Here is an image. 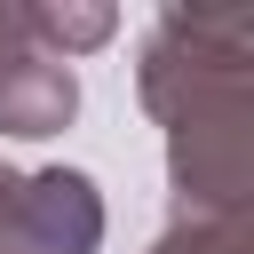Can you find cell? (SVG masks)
Wrapping results in <instances>:
<instances>
[{
	"label": "cell",
	"instance_id": "277c9868",
	"mask_svg": "<svg viewBox=\"0 0 254 254\" xmlns=\"http://www.w3.org/2000/svg\"><path fill=\"white\" fill-rule=\"evenodd\" d=\"M24 16H32V40L48 56H64V64H79L87 48H103L119 32V16L103 0H24Z\"/></svg>",
	"mask_w": 254,
	"mask_h": 254
},
{
	"label": "cell",
	"instance_id": "6da1fadb",
	"mask_svg": "<svg viewBox=\"0 0 254 254\" xmlns=\"http://www.w3.org/2000/svg\"><path fill=\"white\" fill-rule=\"evenodd\" d=\"M143 111L167 127L175 214L254 206V8H159L143 64Z\"/></svg>",
	"mask_w": 254,
	"mask_h": 254
},
{
	"label": "cell",
	"instance_id": "5b68a950",
	"mask_svg": "<svg viewBox=\"0 0 254 254\" xmlns=\"http://www.w3.org/2000/svg\"><path fill=\"white\" fill-rule=\"evenodd\" d=\"M151 254H254V238H246V214H175L151 238Z\"/></svg>",
	"mask_w": 254,
	"mask_h": 254
},
{
	"label": "cell",
	"instance_id": "7a4b0ae2",
	"mask_svg": "<svg viewBox=\"0 0 254 254\" xmlns=\"http://www.w3.org/2000/svg\"><path fill=\"white\" fill-rule=\"evenodd\" d=\"M79 111V71L32 40L24 0H0V135H56Z\"/></svg>",
	"mask_w": 254,
	"mask_h": 254
},
{
	"label": "cell",
	"instance_id": "8992f818",
	"mask_svg": "<svg viewBox=\"0 0 254 254\" xmlns=\"http://www.w3.org/2000/svg\"><path fill=\"white\" fill-rule=\"evenodd\" d=\"M0 254H32V238L16 222V167L8 159H0Z\"/></svg>",
	"mask_w": 254,
	"mask_h": 254
},
{
	"label": "cell",
	"instance_id": "3957f363",
	"mask_svg": "<svg viewBox=\"0 0 254 254\" xmlns=\"http://www.w3.org/2000/svg\"><path fill=\"white\" fill-rule=\"evenodd\" d=\"M16 222L32 254H95L103 246V198L79 167H32L16 175Z\"/></svg>",
	"mask_w": 254,
	"mask_h": 254
}]
</instances>
